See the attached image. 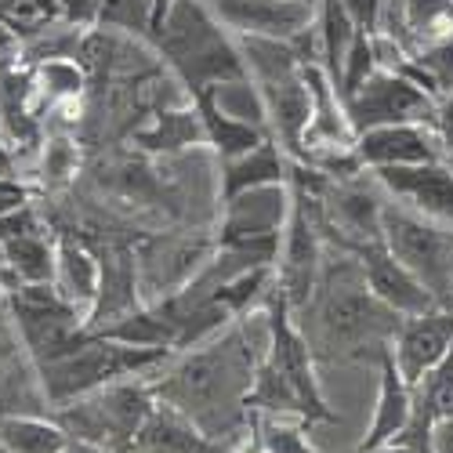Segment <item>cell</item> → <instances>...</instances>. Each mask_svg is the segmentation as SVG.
<instances>
[{"label":"cell","instance_id":"6da1fadb","mask_svg":"<svg viewBox=\"0 0 453 453\" xmlns=\"http://www.w3.org/2000/svg\"><path fill=\"white\" fill-rule=\"evenodd\" d=\"M265 349L269 330L257 337L247 316H240L207 342L174 352L164 366L149 373V385L160 403L174 406L203 435H236L250 421L247 399Z\"/></svg>","mask_w":453,"mask_h":453},{"label":"cell","instance_id":"7a4b0ae2","mask_svg":"<svg viewBox=\"0 0 453 453\" xmlns=\"http://www.w3.org/2000/svg\"><path fill=\"white\" fill-rule=\"evenodd\" d=\"M406 316L388 309L377 297L352 254L334 250L323 257V273L309 309L297 316L301 334L309 337L312 356L323 359H356L366 349H388Z\"/></svg>","mask_w":453,"mask_h":453},{"label":"cell","instance_id":"3957f363","mask_svg":"<svg viewBox=\"0 0 453 453\" xmlns=\"http://www.w3.org/2000/svg\"><path fill=\"white\" fill-rule=\"evenodd\" d=\"M265 316H269V349L261 356L247 410L297 418V421H334V413L326 410L323 392L316 385L312 345L301 334L294 312L287 309V301L276 287L265 297Z\"/></svg>","mask_w":453,"mask_h":453},{"label":"cell","instance_id":"277c9868","mask_svg":"<svg viewBox=\"0 0 453 453\" xmlns=\"http://www.w3.org/2000/svg\"><path fill=\"white\" fill-rule=\"evenodd\" d=\"M153 48L174 69L188 98L250 81L236 36L211 15L203 0H171L160 29L153 33Z\"/></svg>","mask_w":453,"mask_h":453},{"label":"cell","instance_id":"5b68a950","mask_svg":"<svg viewBox=\"0 0 453 453\" xmlns=\"http://www.w3.org/2000/svg\"><path fill=\"white\" fill-rule=\"evenodd\" d=\"M157 395L149 385V373L142 377H124L98 392H88L81 399H69L55 406V421L65 428L69 439L105 446L117 453H134V439L153 418Z\"/></svg>","mask_w":453,"mask_h":453},{"label":"cell","instance_id":"8992f818","mask_svg":"<svg viewBox=\"0 0 453 453\" xmlns=\"http://www.w3.org/2000/svg\"><path fill=\"white\" fill-rule=\"evenodd\" d=\"M171 356H174L171 349H138V345L112 342V337H102V334H88L73 352L51 359V363H41L36 373H41L48 403L62 406L69 399L98 392L112 381H124V377L153 373Z\"/></svg>","mask_w":453,"mask_h":453},{"label":"cell","instance_id":"52a82bcc","mask_svg":"<svg viewBox=\"0 0 453 453\" xmlns=\"http://www.w3.org/2000/svg\"><path fill=\"white\" fill-rule=\"evenodd\" d=\"M381 240L399 265L425 283L439 309H453V225L388 200L381 214Z\"/></svg>","mask_w":453,"mask_h":453},{"label":"cell","instance_id":"ba28073f","mask_svg":"<svg viewBox=\"0 0 453 453\" xmlns=\"http://www.w3.org/2000/svg\"><path fill=\"white\" fill-rule=\"evenodd\" d=\"M8 301L36 366L73 352L88 337V316L73 309L51 283H22L8 290Z\"/></svg>","mask_w":453,"mask_h":453},{"label":"cell","instance_id":"9c48e42d","mask_svg":"<svg viewBox=\"0 0 453 453\" xmlns=\"http://www.w3.org/2000/svg\"><path fill=\"white\" fill-rule=\"evenodd\" d=\"M323 257H326V243L312 214V196L290 188V218L283 229L280 257H276V290L283 294L294 319L309 309L323 273Z\"/></svg>","mask_w":453,"mask_h":453},{"label":"cell","instance_id":"30bf717a","mask_svg":"<svg viewBox=\"0 0 453 453\" xmlns=\"http://www.w3.org/2000/svg\"><path fill=\"white\" fill-rule=\"evenodd\" d=\"M439 98L413 84L399 69H373L366 84L345 98V112L356 134L388 124H432Z\"/></svg>","mask_w":453,"mask_h":453},{"label":"cell","instance_id":"8fae6325","mask_svg":"<svg viewBox=\"0 0 453 453\" xmlns=\"http://www.w3.org/2000/svg\"><path fill=\"white\" fill-rule=\"evenodd\" d=\"M214 250L218 240L211 236H145L134 250L142 301L157 305V301L178 294L185 283H193L203 273Z\"/></svg>","mask_w":453,"mask_h":453},{"label":"cell","instance_id":"7c38bea8","mask_svg":"<svg viewBox=\"0 0 453 453\" xmlns=\"http://www.w3.org/2000/svg\"><path fill=\"white\" fill-rule=\"evenodd\" d=\"M385 185L392 200H403L410 211H418L432 221L453 225V164H410V167H377L370 171Z\"/></svg>","mask_w":453,"mask_h":453},{"label":"cell","instance_id":"4fadbf2b","mask_svg":"<svg viewBox=\"0 0 453 453\" xmlns=\"http://www.w3.org/2000/svg\"><path fill=\"white\" fill-rule=\"evenodd\" d=\"M203 4L229 33L280 36V41H294L305 33L316 22L319 8L297 4V0H203Z\"/></svg>","mask_w":453,"mask_h":453},{"label":"cell","instance_id":"5bb4252c","mask_svg":"<svg viewBox=\"0 0 453 453\" xmlns=\"http://www.w3.org/2000/svg\"><path fill=\"white\" fill-rule=\"evenodd\" d=\"M392 359L410 381V388L428 377L453 349V309H432L425 316H406L392 337Z\"/></svg>","mask_w":453,"mask_h":453},{"label":"cell","instance_id":"9a60e30c","mask_svg":"<svg viewBox=\"0 0 453 453\" xmlns=\"http://www.w3.org/2000/svg\"><path fill=\"white\" fill-rule=\"evenodd\" d=\"M352 257L359 261V269L370 283V290L385 301L388 309H395L399 316H425L435 305V297L425 290V283L406 273L399 261L392 257V250L385 247V240H373V243H359L352 250Z\"/></svg>","mask_w":453,"mask_h":453},{"label":"cell","instance_id":"2e32d148","mask_svg":"<svg viewBox=\"0 0 453 453\" xmlns=\"http://www.w3.org/2000/svg\"><path fill=\"white\" fill-rule=\"evenodd\" d=\"M359 160L377 171V167H410V164H435L442 160V145L432 124H388L373 127L356 138Z\"/></svg>","mask_w":453,"mask_h":453},{"label":"cell","instance_id":"e0dca14e","mask_svg":"<svg viewBox=\"0 0 453 453\" xmlns=\"http://www.w3.org/2000/svg\"><path fill=\"white\" fill-rule=\"evenodd\" d=\"M51 287L69 301L73 309L91 316L98 290H102V257L77 236L58 233V254H55V280Z\"/></svg>","mask_w":453,"mask_h":453},{"label":"cell","instance_id":"ac0fdd59","mask_svg":"<svg viewBox=\"0 0 453 453\" xmlns=\"http://www.w3.org/2000/svg\"><path fill=\"white\" fill-rule=\"evenodd\" d=\"M410 413H413V388L395 366L392 349H381V392H377V410L359 449H377L385 442H395L410 425Z\"/></svg>","mask_w":453,"mask_h":453},{"label":"cell","instance_id":"d6986e66","mask_svg":"<svg viewBox=\"0 0 453 453\" xmlns=\"http://www.w3.org/2000/svg\"><path fill=\"white\" fill-rule=\"evenodd\" d=\"M134 453H233V446H221V439L203 435L174 406L157 403L153 418L134 439Z\"/></svg>","mask_w":453,"mask_h":453},{"label":"cell","instance_id":"ffe728a7","mask_svg":"<svg viewBox=\"0 0 453 453\" xmlns=\"http://www.w3.org/2000/svg\"><path fill=\"white\" fill-rule=\"evenodd\" d=\"M62 19L81 29H127L142 41L153 36V12L157 0H58Z\"/></svg>","mask_w":453,"mask_h":453},{"label":"cell","instance_id":"44dd1931","mask_svg":"<svg viewBox=\"0 0 453 453\" xmlns=\"http://www.w3.org/2000/svg\"><path fill=\"white\" fill-rule=\"evenodd\" d=\"M131 142L145 149V153H181V149L207 145V127H203L200 109L188 102V105L153 112L145 127L131 131Z\"/></svg>","mask_w":453,"mask_h":453},{"label":"cell","instance_id":"7402d4cb","mask_svg":"<svg viewBox=\"0 0 453 453\" xmlns=\"http://www.w3.org/2000/svg\"><path fill=\"white\" fill-rule=\"evenodd\" d=\"M287 178H290V157L269 134L257 149L243 153L240 160L221 164V203L247 193V188H257V185H287Z\"/></svg>","mask_w":453,"mask_h":453},{"label":"cell","instance_id":"603a6c76","mask_svg":"<svg viewBox=\"0 0 453 453\" xmlns=\"http://www.w3.org/2000/svg\"><path fill=\"white\" fill-rule=\"evenodd\" d=\"M193 105L200 109V117H203V127H207V145H214V153L221 157V164H229V160H240L243 153H250V149H257L261 142L269 138L265 127H257V124H247L240 117H233L229 109H221L214 91L207 95H196Z\"/></svg>","mask_w":453,"mask_h":453},{"label":"cell","instance_id":"cb8c5ba5","mask_svg":"<svg viewBox=\"0 0 453 453\" xmlns=\"http://www.w3.org/2000/svg\"><path fill=\"white\" fill-rule=\"evenodd\" d=\"M55 254H58V240H51L44 229L0 243V261H4V269L12 273V280L19 287L22 283H51Z\"/></svg>","mask_w":453,"mask_h":453},{"label":"cell","instance_id":"d4e9b609","mask_svg":"<svg viewBox=\"0 0 453 453\" xmlns=\"http://www.w3.org/2000/svg\"><path fill=\"white\" fill-rule=\"evenodd\" d=\"M356 26L349 19V12L342 8V0H319L316 8V44H319V65L326 69V77L342 81V69H345V58H349V48L356 41Z\"/></svg>","mask_w":453,"mask_h":453},{"label":"cell","instance_id":"484cf974","mask_svg":"<svg viewBox=\"0 0 453 453\" xmlns=\"http://www.w3.org/2000/svg\"><path fill=\"white\" fill-rule=\"evenodd\" d=\"M0 446L4 453H65L69 435L51 418H22V413H0Z\"/></svg>","mask_w":453,"mask_h":453},{"label":"cell","instance_id":"4316f807","mask_svg":"<svg viewBox=\"0 0 453 453\" xmlns=\"http://www.w3.org/2000/svg\"><path fill=\"white\" fill-rule=\"evenodd\" d=\"M403 19L413 55H421L453 33V0H403Z\"/></svg>","mask_w":453,"mask_h":453},{"label":"cell","instance_id":"83f0119b","mask_svg":"<svg viewBox=\"0 0 453 453\" xmlns=\"http://www.w3.org/2000/svg\"><path fill=\"white\" fill-rule=\"evenodd\" d=\"M0 22L15 33V41L22 48L65 19L58 0H0Z\"/></svg>","mask_w":453,"mask_h":453},{"label":"cell","instance_id":"f1b7e54d","mask_svg":"<svg viewBox=\"0 0 453 453\" xmlns=\"http://www.w3.org/2000/svg\"><path fill=\"white\" fill-rule=\"evenodd\" d=\"M81 171V149L69 134L55 131L51 138H44L41 153H36V181H41L44 193H58L65 188Z\"/></svg>","mask_w":453,"mask_h":453},{"label":"cell","instance_id":"f546056e","mask_svg":"<svg viewBox=\"0 0 453 453\" xmlns=\"http://www.w3.org/2000/svg\"><path fill=\"white\" fill-rule=\"evenodd\" d=\"M373 69H381V62H377V44H373V33H356V41L349 48V58H345V69H342V81H337V95L352 98Z\"/></svg>","mask_w":453,"mask_h":453},{"label":"cell","instance_id":"4dcf8cb0","mask_svg":"<svg viewBox=\"0 0 453 453\" xmlns=\"http://www.w3.org/2000/svg\"><path fill=\"white\" fill-rule=\"evenodd\" d=\"M250 421L261 432V442H265V453H316L305 435H301L297 425H290L287 418H276V413H254L250 410Z\"/></svg>","mask_w":453,"mask_h":453},{"label":"cell","instance_id":"1f68e13d","mask_svg":"<svg viewBox=\"0 0 453 453\" xmlns=\"http://www.w3.org/2000/svg\"><path fill=\"white\" fill-rule=\"evenodd\" d=\"M413 62H418V65L428 73V77H432V84H435L439 98L453 91V33L446 36V41H439V44L425 48L421 55H413Z\"/></svg>","mask_w":453,"mask_h":453},{"label":"cell","instance_id":"d6a6232c","mask_svg":"<svg viewBox=\"0 0 453 453\" xmlns=\"http://www.w3.org/2000/svg\"><path fill=\"white\" fill-rule=\"evenodd\" d=\"M36 229H44V225H41V214H36L33 203H26V207H19V211H8V214H0V243L19 240V236L36 233Z\"/></svg>","mask_w":453,"mask_h":453},{"label":"cell","instance_id":"836d02e7","mask_svg":"<svg viewBox=\"0 0 453 453\" xmlns=\"http://www.w3.org/2000/svg\"><path fill=\"white\" fill-rule=\"evenodd\" d=\"M342 8L349 12V19H352V26L359 33H377V26H381L385 0H342Z\"/></svg>","mask_w":453,"mask_h":453},{"label":"cell","instance_id":"e575fe53","mask_svg":"<svg viewBox=\"0 0 453 453\" xmlns=\"http://www.w3.org/2000/svg\"><path fill=\"white\" fill-rule=\"evenodd\" d=\"M432 131L439 134L442 160H449V164H453V91L439 98V105H435V117H432Z\"/></svg>","mask_w":453,"mask_h":453},{"label":"cell","instance_id":"d590c367","mask_svg":"<svg viewBox=\"0 0 453 453\" xmlns=\"http://www.w3.org/2000/svg\"><path fill=\"white\" fill-rule=\"evenodd\" d=\"M26 203H33V188L26 181H19V178H4V174H0V214L19 211Z\"/></svg>","mask_w":453,"mask_h":453},{"label":"cell","instance_id":"8d00e7d4","mask_svg":"<svg viewBox=\"0 0 453 453\" xmlns=\"http://www.w3.org/2000/svg\"><path fill=\"white\" fill-rule=\"evenodd\" d=\"M432 453H453V418L435 421V428H432Z\"/></svg>","mask_w":453,"mask_h":453},{"label":"cell","instance_id":"74e56055","mask_svg":"<svg viewBox=\"0 0 453 453\" xmlns=\"http://www.w3.org/2000/svg\"><path fill=\"white\" fill-rule=\"evenodd\" d=\"M65 453H117V449H105V446H91V442H77V439H69Z\"/></svg>","mask_w":453,"mask_h":453},{"label":"cell","instance_id":"f35d334b","mask_svg":"<svg viewBox=\"0 0 453 453\" xmlns=\"http://www.w3.org/2000/svg\"><path fill=\"white\" fill-rule=\"evenodd\" d=\"M356 453H413V449L403 446V442H385V446H377V449H356Z\"/></svg>","mask_w":453,"mask_h":453},{"label":"cell","instance_id":"ab89813d","mask_svg":"<svg viewBox=\"0 0 453 453\" xmlns=\"http://www.w3.org/2000/svg\"><path fill=\"white\" fill-rule=\"evenodd\" d=\"M0 287H4V290H15V287H19V283L12 280V273L4 269V261H0Z\"/></svg>","mask_w":453,"mask_h":453},{"label":"cell","instance_id":"60d3db41","mask_svg":"<svg viewBox=\"0 0 453 453\" xmlns=\"http://www.w3.org/2000/svg\"><path fill=\"white\" fill-rule=\"evenodd\" d=\"M297 4H312V8H316V4H319V0H297Z\"/></svg>","mask_w":453,"mask_h":453},{"label":"cell","instance_id":"b9f144b4","mask_svg":"<svg viewBox=\"0 0 453 453\" xmlns=\"http://www.w3.org/2000/svg\"><path fill=\"white\" fill-rule=\"evenodd\" d=\"M0 453H4V446H0Z\"/></svg>","mask_w":453,"mask_h":453}]
</instances>
